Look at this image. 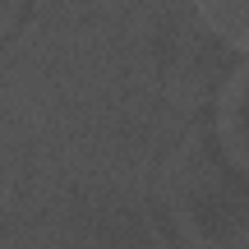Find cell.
<instances>
[{
  "instance_id": "6da1fadb",
  "label": "cell",
  "mask_w": 249,
  "mask_h": 249,
  "mask_svg": "<svg viewBox=\"0 0 249 249\" xmlns=\"http://www.w3.org/2000/svg\"><path fill=\"white\" fill-rule=\"evenodd\" d=\"M198 9L249 51V0H198Z\"/></svg>"
}]
</instances>
